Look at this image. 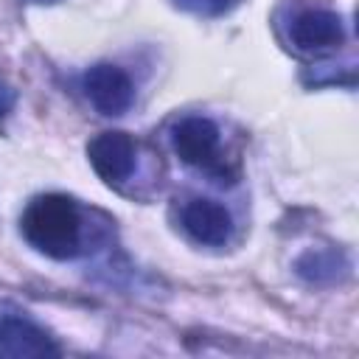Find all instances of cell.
Instances as JSON below:
<instances>
[{
  "instance_id": "2",
  "label": "cell",
  "mask_w": 359,
  "mask_h": 359,
  "mask_svg": "<svg viewBox=\"0 0 359 359\" xmlns=\"http://www.w3.org/2000/svg\"><path fill=\"white\" fill-rule=\"evenodd\" d=\"M81 90L90 98V104L101 115H109V118L123 115L132 107V101H135V84H132V79L126 76L123 67L109 65V62L93 65L84 73V79H81Z\"/></svg>"
},
{
  "instance_id": "8",
  "label": "cell",
  "mask_w": 359,
  "mask_h": 359,
  "mask_svg": "<svg viewBox=\"0 0 359 359\" xmlns=\"http://www.w3.org/2000/svg\"><path fill=\"white\" fill-rule=\"evenodd\" d=\"M297 272L306 280H323V275H337V258L334 252H306L297 261Z\"/></svg>"
},
{
  "instance_id": "1",
  "label": "cell",
  "mask_w": 359,
  "mask_h": 359,
  "mask_svg": "<svg viewBox=\"0 0 359 359\" xmlns=\"http://www.w3.org/2000/svg\"><path fill=\"white\" fill-rule=\"evenodd\" d=\"M20 233L36 252L67 261L87 250V210L65 194H42L25 205L20 216Z\"/></svg>"
},
{
  "instance_id": "9",
  "label": "cell",
  "mask_w": 359,
  "mask_h": 359,
  "mask_svg": "<svg viewBox=\"0 0 359 359\" xmlns=\"http://www.w3.org/2000/svg\"><path fill=\"white\" fill-rule=\"evenodd\" d=\"M177 8L188 11V14H199V17H216L222 11H227L230 0H174Z\"/></svg>"
},
{
  "instance_id": "10",
  "label": "cell",
  "mask_w": 359,
  "mask_h": 359,
  "mask_svg": "<svg viewBox=\"0 0 359 359\" xmlns=\"http://www.w3.org/2000/svg\"><path fill=\"white\" fill-rule=\"evenodd\" d=\"M14 101H17V95H14V90H11L8 84H3V81H0V118H3L6 112H11V107H14Z\"/></svg>"
},
{
  "instance_id": "5",
  "label": "cell",
  "mask_w": 359,
  "mask_h": 359,
  "mask_svg": "<svg viewBox=\"0 0 359 359\" xmlns=\"http://www.w3.org/2000/svg\"><path fill=\"white\" fill-rule=\"evenodd\" d=\"M59 356V345L48 337L45 328L28 317L3 314L0 317V359H42Z\"/></svg>"
},
{
  "instance_id": "11",
  "label": "cell",
  "mask_w": 359,
  "mask_h": 359,
  "mask_svg": "<svg viewBox=\"0 0 359 359\" xmlns=\"http://www.w3.org/2000/svg\"><path fill=\"white\" fill-rule=\"evenodd\" d=\"M34 3H45V0H34Z\"/></svg>"
},
{
  "instance_id": "6",
  "label": "cell",
  "mask_w": 359,
  "mask_h": 359,
  "mask_svg": "<svg viewBox=\"0 0 359 359\" xmlns=\"http://www.w3.org/2000/svg\"><path fill=\"white\" fill-rule=\"evenodd\" d=\"M289 39L297 50L317 53L342 45L345 39V25L342 17L325 8H306L289 22Z\"/></svg>"
},
{
  "instance_id": "7",
  "label": "cell",
  "mask_w": 359,
  "mask_h": 359,
  "mask_svg": "<svg viewBox=\"0 0 359 359\" xmlns=\"http://www.w3.org/2000/svg\"><path fill=\"white\" fill-rule=\"evenodd\" d=\"M182 230L205 247H222L230 241L233 233V216L230 210L216 199H191L182 208Z\"/></svg>"
},
{
  "instance_id": "3",
  "label": "cell",
  "mask_w": 359,
  "mask_h": 359,
  "mask_svg": "<svg viewBox=\"0 0 359 359\" xmlns=\"http://www.w3.org/2000/svg\"><path fill=\"white\" fill-rule=\"evenodd\" d=\"M222 132L210 118L188 115L171 129V146L177 157L191 168H213L219 160Z\"/></svg>"
},
{
  "instance_id": "4",
  "label": "cell",
  "mask_w": 359,
  "mask_h": 359,
  "mask_svg": "<svg viewBox=\"0 0 359 359\" xmlns=\"http://www.w3.org/2000/svg\"><path fill=\"white\" fill-rule=\"evenodd\" d=\"M135 140L126 132H101L87 143V160L107 185H121L135 171Z\"/></svg>"
}]
</instances>
